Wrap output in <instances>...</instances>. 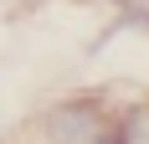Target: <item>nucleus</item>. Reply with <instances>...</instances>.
<instances>
[{
  "instance_id": "1",
  "label": "nucleus",
  "mask_w": 149,
  "mask_h": 144,
  "mask_svg": "<svg viewBox=\"0 0 149 144\" xmlns=\"http://www.w3.org/2000/svg\"><path fill=\"white\" fill-rule=\"evenodd\" d=\"M108 134V118L93 98H67L46 113V139L52 144H98Z\"/></svg>"
}]
</instances>
